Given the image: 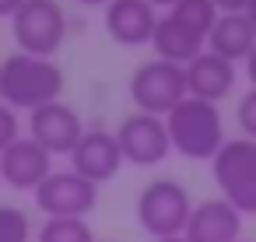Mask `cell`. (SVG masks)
<instances>
[{"mask_svg": "<svg viewBox=\"0 0 256 242\" xmlns=\"http://www.w3.org/2000/svg\"><path fill=\"white\" fill-rule=\"evenodd\" d=\"M64 70L46 56L11 53L0 64V102L11 106L14 112H36L50 102H60L64 95Z\"/></svg>", "mask_w": 256, "mask_h": 242, "instance_id": "obj_1", "label": "cell"}, {"mask_svg": "<svg viewBox=\"0 0 256 242\" xmlns=\"http://www.w3.org/2000/svg\"><path fill=\"white\" fill-rule=\"evenodd\" d=\"M165 126H168L172 151L190 158V162H210L228 140L221 109L214 102H204V98H182L165 116Z\"/></svg>", "mask_w": 256, "mask_h": 242, "instance_id": "obj_2", "label": "cell"}, {"mask_svg": "<svg viewBox=\"0 0 256 242\" xmlns=\"http://www.w3.org/2000/svg\"><path fill=\"white\" fill-rule=\"evenodd\" d=\"M193 214V196L179 179H151L137 193V224L158 242V238H179L186 232V221Z\"/></svg>", "mask_w": 256, "mask_h": 242, "instance_id": "obj_3", "label": "cell"}, {"mask_svg": "<svg viewBox=\"0 0 256 242\" xmlns=\"http://www.w3.org/2000/svg\"><path fill=\"white\" fill-rule=\"evenodd\" d=\"M210 176L221 200H228L242 218L256 214V140H224V148L210 158Z\"/></svg>", "mask_w": 256, "mask_h": 242, "instance_id": "obj_4", "label": "cell"}, {"mask_svg": "<svg viewBox=\"0 0 256 242\" xmlns=\"http://www.w3.org/2000/svg\"><path fill=\"white\" fill-rule=\"evenodd\" d=\"M11 36L18 53L53 60V53H60L67 42V11L60 0H25L11 18Z\"/></svg>", "mask_w": 256, "mask_h": 242, "instance_id": "obj_5", "label": "cell"}, {"mask_svg": "<svg viewBox=\"0 0 256 242\" xmlns=\"http://www.w3.org/2000/svg\"><path fill=\"white\" fill-rule=\"evenodd\" d=\"M130 98H134L137 112L168 116L182 98H190V92H186V67L158 60V56L137 64V70L130 74Z\"/></svg>", "mask_w": 256, "mask_h": 242, "instance_id": "obj_6", "label": "cell"}, {"mask_svg": "<svg viewBox=\"0 0 256 242\" xmlns=\"http://www.w3.org/2000/svg\"><path fill=\"white\" fill-rule=\"evenodd\" d=\"M116 140L123 151L126 165L137 168H154L172 154V140H168V126L165 116H151V112H130L120 126H116Z\"/></svg>", "mask_w": 256, "mask_h": 242, "instance_id": "obj_7", "label": "cell"}, {"mask_svg": "<svg viewBox=\"0 0 256 242\" xmlns=\"http://www.w3.org/2000/svg\"><path fill=\"white\" fill-rule=\"evenodd\" d=\"M46 218H88L98 204V186L81 179L74 168H53L50 179L32 193Z\"/></svg>", "mask_w": 256, "mask_h": 242, "instance_id": "obj_8", "label": "cell"}, {"mask_svg": "<svg viewBox=\"0 0 256 242\" xmlns=\"http://www.w3.org/2000/svg\"><path fill=\"white\" fill-rule=\"evenodd\" d=\"M28 137L36 144H42L50 154H70L78 148V140L84 137V120L74 106L50 102L36 112H28Z\"/></svg>", "mask_w": 256, "mask_h": 242, "instance_id": "obj_9", "label": "cell"}, {"mask_svg": "<svg viewBox=\"0 0 256 242\" xmlns=\"http://www.w3.org/2000/svg\"><path fill=\"white\" fill-rule=\"evenodd\" d=\"M53 172V154L32 137H18L8 151H0V179L18 193H36Z\"/></svg>", "mask_w": 256, "mask_h": 242, "instance_id": "obj_10", "label": "cell"}, {"mask_svg": "<svg viewBox=\"0 0 256 242\" xmlns=\"http://www.w3.org/2000/svg\"><path fill=\"white\" fill-rule=\"evenodd\" d=\"M123 165H126V162H123L120 140H116V134H109V130H84V137H81L78 148L70 151V168H74L81 179L95 182V186L116 179V172H120Z\"/></svg>", "mask_w": 256, "mask_h": 242, "instance_id": "obj_11", "label": "cell"}, {"mask_svg": "<svg viewBox=\"0 0 256 242\" xmlns=\"http://www.w3.org/2000/svg\"><path fill=\"white\" fill-rule=\"evenodd\" d=\"M158 25V8L151 0H112L106 4V32L112 42L134 50V46H151Z\"/></svg>", "mask_w": 256, "mask_h": 242, "instance_id": "obj_12", "label": "cell"}, {"mask_svg": "<svg viewBox=\"0 0 256 242\" xmlns=\"http://www.w3.org/2000/svg\"><path fill=\"white\" fill-rule=\"evenodd\" d=\"M182 238L186 242H238L242 238V214L221 196L200 200V204H193V214L186 221Z\"/></svg>", "mask_w": 256, "mask_h": 242, "instance_id": "obj_13", "label": "cell"}, {"mask_svg": "<svg viewBox=\"0 0 256 242\" xmlns=\"http://www.w3.org/2000/svg\"><path fill=\"white\" fill-rule=\"evenodd\" d=\"M235 78H238L235 64L214 56L210 50H204L196 60L186 64V92H190V98H204V102L218 106L235 88Z\"/></svg>", "mask_w": 256, "mask_h": 242, "instance_id": "obj_14", "label": "cell"}, {"mask_svg": "<svg viewBox=\"0 0 256 242\" xmlns=\"http://www.w3.org/2000/svg\"><path fill=\"white\" fill-rule=\"evenodd\" d=\"M151 50H154L158 60L186 67L190 60H196L207 50V39L196 36L193 28H186L182 22H176L172 14H158V25H154V36H151Z\"/></svg>", "mask_w": 256, "mask_h": 242, "instance_id": "obj_15", "label": "cell"}, {"mask_svg": "<svg viewBox=\"0 0 256 242\" xmlns=\"http://www.w3.org/2000/svg\"><path fill=\"white\" fill-rule=\"evenodd\" d=\"M252 46H256V28L246 22V14H221L207 36V50L228 64H246Z\"/></svg>", "mask_w": 256, "mask_h": 242, "instance_id": "obj_16", "label": "cell"}, {"mask_svg": "<svg viewBox=\"0 0 256 242\" xmlns=\"http://www.w3.org/2000/svg\"><path fill=\"white\" fill-rule=\"evenodd\" d=\"M36 242H98L84 218H46L36 232Z\"/></svg>", "mask_w": 256, "mask_h": 242, "instance_id": "obj_17", "label": "cell"}, {"mask_svg": "<svg viewBox=\"0 0 256 242\" xmlns=\"http://www.w3.org/2000/svg\"><path fill=\"white\" fill-rule=\"evenodd\" d=\"M168 14L176 18V22H182L186 28H193L196 36H210V28H214V22L221 18V11L210 4V0H179L176 8H168Z\"/></svg>", "mask_w": 256, "mask_h": 242, "instance_id": "obj_18", "label": "cell"}, {"mask_svg": "<svg viewBox=\"0 0 256 242\" xmlns=\"http://www.w3.org/2000/svg\"><path fill=\"white\" fill-rule=\"evenodd\" d=\"M0 242H32V221L22 207L0 204Z\"/></svg>", "mask_w": 256, "mask_h": 242, "instance_id": "obj_19", "label": "cell"}, {"mask_svg": "<svg viewBox=\"0 0 256 242\" xmlns=\"http://www.w3.org/2000/svg\"><path fill=\"white\" fill-rule=\"evenodd\" d=\"M235 123H238L242 137L256 140V88H249V92L238 98V106H235Z\"/></svg>", "mask_w": 256, "mask_h": 242, "instance_id": "obj_20", "label": "cell"}, {"mask_svg": "<svg viewBox=\"0 0 256 242\" xmlns=\"http://www.w3.org/2000/svg\"><path fill=\"white\" fill-rule=\"evenodd\" d=\"M22 137V123H18V112L11 106L0 102V151H8L14 140Z\"/></svg>", "mask_w": 256, "mask_h": 242, "instance_id": "obj_21", "label": "cell"}, {"mask_svg": "<svg viewBox=\"0 0 256 242\" xmlns=\"http://www.w3.org/2000/svg\"><path fill=\"white\" fill-rule=\"evenodd\" d=\"M210 4H214L221 14H242L249 0H210Z\"/></svg>", "mask_w": 256, "mask_h": 242, "instance_id": "obj_22", "label": "cell"}, {"mask_svg": "<svg viewBox=\"0 0 256 242\" xmlns=\"http://www.w3.org/2000/svg\"><path fill=\"white\" fill-rule=\"evenodd\" d=\"M25 0H0V18H14Z\"/></svg>", "mask_w": 256, "mask_h": 242, "instance_id": "obj_23", "label": "cell"}, {"mask_svg": "<svg viewBox=\"0 0 256 242\" xmlns=\"http://www.w3.org/2000/svg\"><path fill=\"white\" fill-rule=\"evenodd\" d=\"M246 78H249V88H256V46H252V53L246 56Z\"/></svg>", "mask_w": 256, "mask_h": 242, "instance_id": "obj_24", "label": "cell"}, {"mask_svg": "<svg viewBox=\"0 0 256 242\" xmlns=\"http://www.w3.org/2000/svg\"><path fill=\"white\" fill-rule=\"evenodd\" d=\"M242 14H246V22H249V25L256 28V0H249V4H246V11H242Z\"/></svg>", "mask_w": 256, "mask_h": 242, "instance_id": "obj_25", "label": "cell"}, {"mask_svg": "<svg viewBox=\"0 0 256 242\" xmlns=\"http://www.w3.org/2000/svg\"><path fill=\"white\" fill-rule=\"evenodd\" d=\"M78 4H84V8H106V4H112V0H78Z\"/></svg>", "mask_w": 256, "mask_h": 242, "instance_id": "obj_26", "label": "cell"}, {"mask_svg": "<svg viewBox=\"0 0 256 242\" xmlns=\"http://www.w3.org/2000/svg\"><path fill=\"white\" fill-rule=\"evenodd\" d=\"M151 4H154V8H176L179 0H151Z\"/></svg>", "mask_w": 256, "mask_h": 242, "instance_id": "obj_27", "label": "cell"}, {"mask_svg": "<svg viewBox=\"0 0 256 242\" xmlns=\"http://www.w3.org/2000/svg\"><path fill=\"white\" fill-rule=\"evenodd\" d=\"M158 242H186V238H182V235H179V238H158Z\"/></svg>", "mask_w": 256, "mask_h": 242, "instance_id": "obj_28", "label": "cell"}, {"mask_svg": "<svg viewBox=\"0 0 256 242\" xmlns=\"http://www.w3.org/2000/svg\"><path fill=\"white\" fill-rule=\"evenodd\" d=\"M238 242H252V238H238Z\"/></svg>", "mask_w": 256, "mask_h": 242, "instance_id": "obj_29", "label": "cell"}]
</instances>
